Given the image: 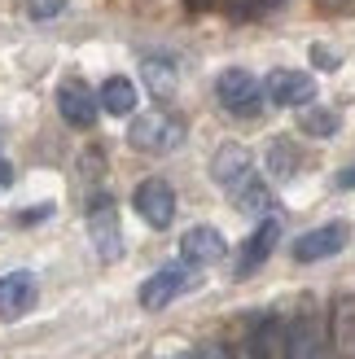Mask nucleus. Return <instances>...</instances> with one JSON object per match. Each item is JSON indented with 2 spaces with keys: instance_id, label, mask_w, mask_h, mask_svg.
<instances>
[{
  "instance_id": "nucleus-1",
  "label": "nucleus",
  "mask_w": 355,
  "mask_h": 359,
  "mask_svg": "<svg viewBox=\"0 0 355 359\" xmlns=\"http://www.w3.org/2000/svg\"><path fill=\"white\" fill-rule=\"evenodd\" d=\"M128 145L140 149V154H171V149L185 145V123L167 110L136 114L132 128H128Z\"/></svg>"
},
{
  "instance_id": "nucleus-2",
  "label": "nucleus",
  "mask_w": 355,
  "mask_h": 359,
  "mask_svg": "<svg viewBox=\"0 0 355 359\" xmlns=\"http://www.w3.org/2000/svg\"><path fill=\"white\" fill-rule=\"evenodd\" d=\"M286 359H333L329 333H325V316L316 307H303L290 329H286Z\"/></svg>"
},
{
  "instance_id": "nucleus-3",
  "label": "nucleus",
  "mask_w": 355,
  "mask_h": 359,
  "mask_svg": "<svg viewBox=\"0 0 355 359\" xmlns=\"http://www.w3.org/2000/svg\"><path fill=\"white\" fill-rule=\"evenodd\" d=\"M215 101L224 105L228 114L250 118V114H259V105H263V83L250 75V70L228 66V70H220V79H215Z\"/></svg>"
},
{
  "instance_id": "nucleus-4",
  "label": "nucleus",
  "mask_w": 355,
  "mask_h": 359,
  "mask_svg": "<svg viewBox=\"0 0 355 359\" xmlns=\"http://www.w3.org/2000/svg\"><path fill=\"white\" fill-rule=\"evenodd\" d=\"M189 285H193V267L180 259V263L158 267V272H154L145 285H140L136 298H140V307H145V311H163V307H171V302L189 290Z\"/></svg>"
},
{
  "instance_id": "nucleus-5",
  "label": "nucleus",
  "mask_w": 355,
  "mask_h": 359,
  "mask_svg": "<svg viewBox=\"0 0 355 359\" xmlns=\"http://www.w3.org/2000/svg\"><path fill=\"white\" fill-rule=\"evenodd\" d=\"M88 237H93V250L101 263H114L123 255V228H119V210L110 197H97L88 206Z\"/></svg>"
},
{
  "instance_id": "nucleus-6",
  "label": "nucleus",
  "mask_w": 355,
  "mask_h": 359,
  "mask_svg": "<svg viewBox=\"0 0 355 359\" xmlns=\"http://www.w3.org/2000/svg\"><path fill=\"white\" fill-rule=\"evenodd\" d=\"M132 206H136V215L149 228H171V219H175V189L167 184L163 175H149V180H140V184H136Z\"/></svg>"
},
{
  "instance_id": "nucleus-7",
  "label": "nucleus",
  "mask_w": 355,
  "mask_h": 359,
  "mask_svg": "<svg viewBox=\"0 0 355 359\" xmlns=\"http://www.w3.org/2000/svg\"><path fill=\"white\" fill-rule=\"evenodd\" d=\"M263 97H268L272 105H286V110H303V105L316 101V79L307 75V70L281 66V70H272V75L263 79Z\"/></svg>"
},
{
  "instance_id": "nucleus-8",
  "label": "nucleus",
  "mask_w": 355,
  "mask_h": 359,
  "mask_svg": "<svg viewBox=\"0 0 355 359\" xmlns=\"http://www.w3.org/2000/svg\"><path fill=\"white\" fill-rule=\"evenodd\" d=\"M347 241H351V224L333 219V224H321V228L303 232V237L294 241V259H298V263H321V259L342 255Z\"/></svg>"
},
{
  "instance_id": "nucleus-9",
  "label": "nucleus",
  "mask_w": 355,
  "mask_h": 359,
  "mask_svg": "<svg viewBox=\"0 0 355 359\" xmlns=\"http://www.w3.org/2000/svg\"><path fill=\"white\" fill-rule=\"evenodd\" d=\"M58 114L70 123V128H93L97 114H101V101H97V93L83 79L70 75V79L58 83Z\"/></svg>"
},
{
  "instance_id": "nucleus-10",
  "label": "nucleus",
  "mask_w": 355,
  "mask_h": 359,
  "mask_svg": "<svg viewBox=\"0 0 355 359\" xmlns=\"http://www.w3.org/2000/svg\"><path fill=\"white\" fill-rule=\"evenodd\" d=\"M276 241H281V224L276 219H263L250 237L241 241V250H237V267H233V276L237 280H246V276H255L263 263L272 259V250H276Z\"/></svg>"
},
{
  "instance_id": "nucleus-11",
  "label": "nucleus",
  "mask_w": 355,
  "mask_h": 359,
  "mask_svg": "<svg viewBox=\"0 0 355 359\" xmlns=\"http://www.w3.org/2000/svg\"><path fill=\"white\" fill-rule=\"evenodd\" d=\"M40 302V285H35L31 272H5L0 276V320H22L27 311H35Z\"/></svg>"
},
{
  "instance_id": "nucleus-12",
  "label": "nucleus",
  "mask_w": 355,
  "mask_h": 359,
  "mask_svg": "<svg viewBox=\"0 0 355 359\" xmlns=\"http://www.w3.org/2000/svg\"><path fill=\"white\" fill-rule=\"evenodd\" d=\"M224 255H228V241H224V232L210 228V224H198V228H189L180 237V259L189 267H210V263H220Z\"/></svg>"
},
{
  "instance_id": "nucleus-13",
  "label": "nucleus",
  "mask_w": 355,
  "mask_h": 359,
  "mask_svg": "<svg viewBox=\"0 0 355 359\" xmlns=\"http://www.w3.org/2000/svg\"><path fill=\"white\" fill-rule=\"evenodd\" d=\"M250 171H255V158L241 140H224L215 149V158H210V180H215L220 189H233L237 180H246Z\"/></svg>"
},
{
  "instance_id": "nucleus-14",
  "label": "nucleus",
  "mask_w": 355,
  "mask_h": 359,
  "mask_svg": "<svg viewBox=\"0 0 355 359\" xmlns=\"http://www.w3.org/2000/svg\"><path fill=\"white\" fill-rule=\"evenodd\" d=\"M97 101H101V110H105V114L128 118V114H136L140 93H136V83H132L128 75H110V79L97 88Z\"/></svg>"
},
{
  "instance_id": "nucleus-15",
  "label": "nucleus",
  "mask_w": 355,
  "mask_h": 359,
  "mask_svg": "<svg viewBox=\"0 0 355 359\" xmlns=\"http://www.w3.org/2000/svg\"><path fill=\"white\" fill-rule=\"evenodd\" d=\"M228 197H233V206L241 215H268L272 210V189H268V180L255 175V171L246 180H237V184L228 189Z\"/></svg>"
},
{
  "instance_id": "nucleus-16",
  "label": "nucleus",
  "mask_w": 355,
  "mask_h": 359,
  "mask_svg": "<svg viewBox=\"0 0 355 359\" xmlns=\"http://www.w3.org/2000/svg\"><path fill=\"white\" fill-rule=\"evenodd\" d=\"M298 171V149H294V140L290 136H276L272 145H268V175L272 180H290Z\"/></svg>"
},
{
  "instance_id": "nucleus-17",
  "label": "nucleus",
  "mask_w": 355,
  "mask_h": 359,
  "mask_svg": "<svg viewBox=\"0 0 355 359\" xmlns=\"http://www.w3.org/2000/svg\"><path fill=\"white\" fill-rule=\"evenodd\" d=\"M298 123H303V132H307V136H316V140H329V136H338V128H342V118L333 114V110H325V105H307Z\"/></svg>"
},
{
  "instance_id": "nucleus-18",
  "label": "nucleus",
  "mask_w": 355,
  "mask_h": 359,
  "mask_svg": "<svg viewBox=\"0 0 355 359\" xmlns=\"http://www.w3.org/2000/svg\"><path fill=\"white\" fill-rule=\"evenodd\" d=\"M233 359H272V325H250V333L241 337V346Z\"/></svg>"
},
{
  "instance_id": "nucleus-19",
  "label": "nucleus",
  "mask_w": 355,
  "mask_h": 359,
  "mask_svg": "<svg viewBox=\"0 0 355 359\" xmlns=\"http://www.w3.org/2000/svg\"><path fill=\"white\" fill-rule=\"evenodd\" d=\"M145 79L158 97H167L171 88H175V66L171 62H158V57H145Z\"/></svg>"
},
{
  "instance_id": "nucleus-20",
  "label": "nucleus",
  "mask_w": 355,
  "mask_h": 359,
  "mask_svg": "<svg viewBox=\"0 0 355 359\" xmlns=\"http://www.w3.org/2000/svg\"><path fill=\"white\" fill-rule=\"evenodd\" d=\"M66 9V0H27V13L35 22H48V18H58Z\"/></svg>"
},
{
  "instance_id": "nucleus-21",
  "label": "nucleus",
  "mask_w": 355,
  "mask_h": 359,
  "mask_svg": "<svg viewBox=\"0 0 355 359\" xmlns=\"http://www.w3.org/2000/svg\"><path fill=\"white\" fill-rule=\"evenodd\" d=\"M312 62L321 66V70H338V57H333V53H329L325 44H316V48H312Z\"/></svg>"
},
{
  "instance_id": "nucleus-22",
  "label": "nucleus",
  "mask_w": 355,
  "mask_h": 359,
  "mask_svg": "<svg viewBox=\"0 0 355 359\" xmlns=\"http://www.w3.org/2000/svg\"><path fill=\"white\" fill-rule=\"evenodd\" d=\"M13 184V167H9V158L0 154V189H9Z\"/></svg>"
},
{
  "instance_id": "nucleus-23",
  "label": "nucleus",
  "mask_w": 355,
  "mask_h": 359,
  "mask_svg": "<svg viewBox=\"0 0 355 359\" xmlns=\"http://www.w3.org/2000/svg\"><path fill=\"white\" fill-rule=\"evenodd\" d=\"M338 189H355V163H351V167L338 175Z\"/></svg>"
},
{
  "instance_id": "nucleus-24",
  "label": "nucleus",
  "mask_w": 355,
  "mask_h": 359,
  "mask_svg": "<svg viewBox=\"0 0 355 359\" xmlns=\"http://www.w3.org/2000/svg\"><path fill=\"white\" fill-rule=\"evenodd\" d=\"M185 5H193V9H206V5H215V0H185Z\"/></svg>"
},
{
  "instance_id": "nucleus-25",
  "label": "nucleus",
  "mask_w": 355,
  "mask_h": 359,
  "mask_svg": "<svg viewBox=\"0 0 355 359\" xmlns=\"http://www.w3.org/2000/svg\"><path fill=\"white\" fill-rule=\"evenodd\" d=\"M321 5H325V9H338V5H347V0H321Z\"/></svg>"
}]
</instances>
